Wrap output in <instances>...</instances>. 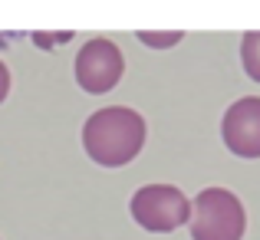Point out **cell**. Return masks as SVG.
Listing matches in <instances>:
<instances>
[{
    "label": "cell",
    "instance_id": "1",
    "mask_svg": "<svg viewBox=\"0 0 260 240\" xmlns=\"http://www.w3.org/2000/svg\"><path fill=\"white\" fill-rule=\"evenodd\" d=\"M145 145V119L135 109L109 106L99 109L83 125V148L95 164L122 168Z\"/></svg>",
    "mask_w": 260,
    "mask_h": 240
},
{
    "label": "cell",
    "instance_id": "2",
    "mask_svg": "<svg viewBox=\"0 0 260 240\" xmlns=\"http://www.w3.org/2000/svg\"><path fill=\"white\" fill-rule=\"evenodd\" d=\"M247 227L244 204L228 188H208L191 204V237L194 240H241Z\"/></svg>",
    "mask_w": 260,
    "mask_h": 240
},
{
    "label": "cell",
    "instance_id": "3",
    "mask_svg": "<svg viewBox=\"0 0 260 240\" xmlns=\"http://www.w3.org/2000/svg\"><path fill=\"white\" fill-rule=\"evenodd\" d=\"M128 208H132L135 224L152 230V234H172V230L191 221L188 197L172 184H145V188H139Z\"/></svg>",
    "mask_w": 260,
    "mask_h": 240
},
{
    "label": "cell",
    "instance_id": "4",
    "mask_svg": "<svg viewBox=\"0 0 260 240\" xmlns=\"http://www.w3.org/2000/svg\"><path fill=\"white\" fill-rule=\"evenodd\" d=\"M122 70H125V59H122L119 46L102 37L89 40L76 56V82L92 95H102L119 86Z\"/></svg>",
    "mask_w": 260,
    "mask_h": 240
},
{
    "label": "cell",
    "instance_id": "5",
    "mask_svg": "<svg viewBox=\"0 0 260 240\" xmlns=\"http://www.w3.org/2000/svg\"><path fill=\"white\" fill-rule=\"evenodd\" d=\"M221 139L241 158H260V99L244 95L224 112Z\"/></svg>",
    "mask_w": 260,
    "mask_h": 240
},
{
    "label": "cell",
    "instance_id": "6",
    "mask_svg": "<svg viewBox=\"0 0 260 240\" xmlns=\"http://www.w3.org/2000/svg\"><path fill=\"white\" fill-rule=\"evenodd\" d=\"M241 59H244V73L254 82H260V33H244Z\"/></svg>",
    "mask_w": 260,
    "mask_h": 240
},
{
    "label": "cell",
    "instance_id": "7",
    "mask_svg": "<svg viewBox=\"0 0 260 240\" xmlns=\"http://www.w3.org/2000/svg\"><path fill=\"white\" fill-rule=\"evenodd\" d=\"M139 40H142V43H148V46H175L178 40H181V33H165V37H155V33H139Z\"/></svg>",
    "mask_w": 260,
    "mask_h": 240
},
{
    "label": "cell",
    "instance_id": "8",
    "mask_svg": "<svg viewBox=\"0 0 260 240\" xmlns=\"http://www.w3.org/2000/svg\"><path fill=\"white\" fill-rule=\"evenodd\" d=\"M7 92H10V73H7L4 63H0V102L7 99Z\"/></svg>",
    "mask_w": 260,
    "mask_h": 240
}]
</instances>
